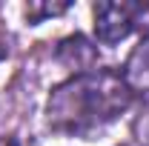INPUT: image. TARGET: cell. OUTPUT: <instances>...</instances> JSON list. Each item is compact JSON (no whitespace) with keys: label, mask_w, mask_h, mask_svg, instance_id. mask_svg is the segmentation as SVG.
I'll return each instance as SVG.
<instances>
[{"label":"cell","mask_w":149,"mask_h":146,"mask_svg":"<svg viewBox=\"0 0 149 146\" xmlns=\"http://www.w3.org/2000/svg\"><path fill=\"white\" fill-rule=\"evenodd\" d=\"M120 74H123L129 92L138 95V97L149 106V40L146 37H141V43L129 52L126 66H123Z\"/></svg>","instance_id":"obj_3"},{"label":"cell","mask_w":149,"mask_h":146,"mask_svg":"<svg viewBox=\"0 0 149 146\" xmlns=\"http://www.w3.org/2000/svg\"><path fill=\"white\" fill-rule=\"evenodd\" d=\"M132 103L123 74L115 69H89L57 83L46 100V126L66 138H92L115 123Z\"/></svg>","instance_id":"obj_1"},{"label":"cell","mask_w":149,"mask_h":146,"mask_svg":"<svg viewBox=\"0 0 149 146\" xmlns=\"http://www.w3.org/2000/svg\"><path fill=\"white\" fill-rule=\"evenodd\" d=\"M135 29L149 40V3H135Z\"/></svg>","instance_id":"obj_6"},{"label":"cell","mask_w":149,"mask_h":146,"mask_svg":"<svg viewBox=\"0 0 149 146\" xmlns=\"http://www.w3.org/2000/svg\"><path fill=\"white\" fill-rule=\"evenodd\" d=\"M6 57V46H3V40H0V60Z\"/></svg>","instance_id":"obj_9"},{"label":"cell","mask_w":149,"mask_h":146,"mask_svg":"<svg viewBox=\"0 0 149 146\" xmlns=\"http://www.w3.org/2000/svg\"><path fill=\"white\" fill-rule=\"evenodd\" d=\"M135 135H138L141 146H149V106L138 115V120H135Z\"/></svg>","instance_id":"obj_7"},{"label":"cell","mask_w":149,"mask_h":146,"mask_svg":"<svg viewBox=\"0 0 149 146\" xmlns=\"http://www.w3.org/2000/svg\"><path fill=\"white\" fill-rule=\"evenodd\" d=\"M69 9V3H29L26 6V20L29 23H43L46 17H57Z\"/></svg>","instance_id":"obj_5"},{"label":"cell","mask_w":149,"mask_h":146,"mask_svg":"<svg viewBox=\"0 0 149 146\" xmlns=\"http://www.w3.org/2000/svg\"><path fill=\"white\" fill-rule=\"evenodd\" d=\"M95 37L103 46H115L135 32V3H95Z\"/></svg>","instance_id":"obj_2"},{"label":"cell","mask_w":149,"mask_h":146,"mask_svg":"<svg viewBox=\"0 0 149 146\" xmlns=\"http://www.w3.org/2000/svg\"><path fill=\"white\" fill-rule=\"evenodd\" d=\"M57 57H60L66 66H72L74 74H77V72H89V69H97V66H92L95 49L89 46V40L80 37V35L66 37V40L60 43V49H57Z\"/></svg>","instance_id":"obj_4"},{"label":"cell","mask_w":149,"mask_h":146,"mask_svg":"<svg viewBox=\"0 0 149 146\" xmlns=\"http://www.w3.org/2000/svg\"><path fill=\"white\" fill-rule=\"evenodd\" d=\"M0 146H17V140L9 135V138H0Z\"/></svg>","instance_id":"obj_8"}]
</instances>
